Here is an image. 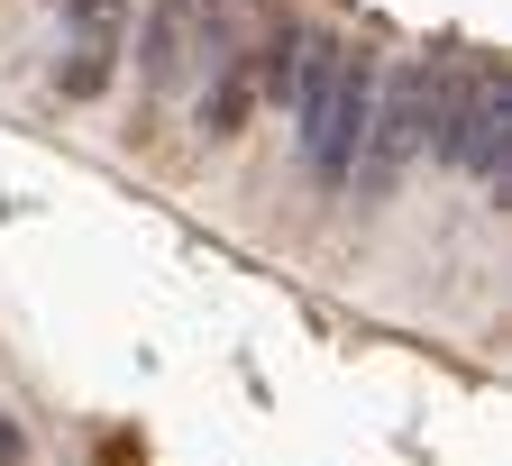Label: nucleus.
Returning a JSON list of instances; mask_svg holds the SVG:
<instances>
[{"label": "nucleus", "instance_id": "nucleus-5", "mask_svg": "<svg viewBox=\"0 0 512 466\" xmlns=\"http://www.w3.org/2000/svg\"><path fill=\"white\" fill-rule=\"evenodd\" d=\"M247 110H256V64H247V46H229L211 64V92H202V138H238Z\"/></svg>", "mask_w": 512, "mask_h": 466}, {"label": "nucleus", "instance_id": "nucleus-6", "mask_svg": "<svg viewBox=\"0 0 512 466\" xmlns=\"http://www.w3.org/2000/svg\"><path fill=\"white\" fill-rule=\"evenodd\" d=\"M110 74H119V37H74V55L55 64V92L64 101H101Z\"/></svg>", "mask_w": 512, "mask_h": 466}, {"label": "nucleus", "instance_id": "nucleus-2", "mask_svg": "<svg viewBox=\"0 0 512 466\" xmlns=\"http://www.w3.org/2000/svg\"><path fill=\"white\" fill-rule=\"evenodd\" d=\"M430 147L448 165H467L485 183L512 192V74L503 64H439V119H430Z\"/></svg>", "mask_w": 512, "mask_h": 466}, {"label": "nucleus", "instance_id": "nucleus-8", "mask_svg": "<svg viewBox=\"0 0 512 466\" xmlns=\"http://www.w3.org/2000/svg\"><path fill=\"white\" fill-rule=\"evenodd\" d=\"M0 466H28V430H19L10 412H0Z\"/></svg>", "mask_w": 512, "mask_h": 466}, {"label": "nucleus", "instance_id": "nucleus-3", "mask_svg": "<svg viewBox=\"0 0 512 466\" xmlns=\"http://www.w3.org/2000/svg\"><path fill=\"white\" fill-rule=\"evenodd\" d=\"M366 110H375V55L348 46L339 74H330V92H320V110L302 119V156H311V174L330 183V192L348 183V156H357V138H366Z\"/></svg>", "mask_w": 512, "mask_h": 466}, {"label": "nucleus", "instance_id": "nucleus-7", "mask_svg": "<svg viewBox=\"0 0 512 466\" xmlns=\"http://www.w3.org/2000/svg\"><path fill=\"white\" fill-rule=\"evenodd\" d=\"M64 19H74V37H119L128 28V0H64Z\"/></svg>", "mask_w": 512, "mask_h": 466}, {"label": "nucleus", "instance_id": "nucleus-1", "mask_svg": "<svg viewBox=\"0 0 512 466\" xmlns=\"http://www.w3.org/2000/svg\"><path fill=\"white\" fill-rule=\"evenodd\" d=\"M430 119H439V64H394V74H375V110H366V138L348 156V183H357V202H384L412 156L430 147Z\"/></svg>", "mask_w": 512, "mask_h": 466}, {"label": "nucleus", "instance_id": "nucleus-4", "mask_svg": "<svg viewBox=\"0 0 512 466\" xmlns=\"http://www.w3.org/2000/svg\"><path fill=\"white\" fill-rule=\"evenodd\" d=\"M183 64H202V0H156L147 28H138V83L174 92Z\"/></svg>", "mask_w": 512, "mask_h": 466}]
</instances>
